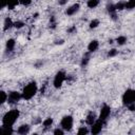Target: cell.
I'll return each mask as SVG.
<instances>
[{
  "mask_svg": "<svg viewBox=\"0 0 135 135\" xmlns=\"http://www.w3.org/2000/svg\"><path fill=\"white\" fill-rule=\"evenodd\" d=\"M32 1L33 0H20V4L24 5V6H27V5H30L32 3Z\"/></svg>",
  "mask_w": 135,
  "mask_h": 135,
  "instance_id": "31",
  "label": "cell"
},
{
  "mask_svg": "<svg viewBox=\"0 0 135 135\" xmlns=\"http://www.w3.org/2000/svg\"><path fill=\"white\" fill-rule=\"evenodd\" d=\"M30 132H31V126L27 124V123L19 126V127L17 128V130H16V133L19 134V135H26V134H28Z\"/></svg>",
  "mask_w": 135,
  "mask_h": 135,
  "instance_id": "12",
  "label": "cell"
},
{
  "mask_svg": "<svg viewBox=\"0 0 135 135\" xmlns=\"http://www.w3.org/2000/svg\"><path fill=\"white\" fill-rule=\"evenodd\" d=\"M19 117H20V111L18 109H12L2 116L1 123L2 126L5 127H14V124L17 122Z\"/></svg>",
  "mask_w": 135,
  "mask_h": 135,
  "instance_id": "1",
  "label": "cell"
},
{
  "mask_svg": "<svg viewBox=\"0 0 135 135\" xmlns=\"http://www.w3.org/2000/svg\"><path fill=\"white\" fill-rule=\"evenodd\" d=\"M76 32H77V27H76V25H72V26H70V27L68 28V33L71 34V35L76 34Z\"/></svg>",
  "mask_w": 135,
  "mask_h": 135,
  "instance_id": "30",
  "label": "cell"
},
{
  "mask_svg": "<svg viewBox=\"0 0 135 135\" xmlns=\"http://www.w3.org/2000/svg\"><path fill=\"white\" fill-rule=\"evenodd\" d=\"M115 7H116L117 12L122 11V9H126V1H119V2L115 3Z\"/></svg>",
  "mask_w": 135,
  "mask_h": 135,
  "instance_id": "25",
  "label": "cell"
},
{
  "mask_svg": "<svg viewBox=\"0 0 135 135\" xmlns=\"http://www.w3.org/2000/svg\"><path fill=\"white\" fill-rule=\"evenodd\" d=\"M12 27H14V21L12 20V18L6 17L4 19V21H3V31L6 32V31H8Z\"/></svg>",
  "mask_w": 135,
  "mask_h": 135,
  "instance_id": "15",
  "label": "cell"
},
{
  "mask_svg": "<svg viewBox=\"0 0 135 135\" xmlns=\"http://www.w3.org/2000/svg\"><path fill=\"white\" fill-rule=\"evenodd\" d=\"M15 47H16V40L13 39V38L7 39L6 42H5V50H6V52L7 53H12V52H14Z\"/></svg>",
  "mask_w": 135,
  "mask_h": 135,
  "instance_id": "13",
  "label": "cell"
},
{
  "mask_svg": "<svg viewBox=\"0 0 135 135\" xmlns=\"http://www.w3.org/2000/svg\"><path fill=\"white\" fill-rule=\"evenodd\" d=\"M20 4V0H7V9H14Z\"/></svg>",
  "mask_w": 135,
  "mask_h": 135,
  "instance_id": "19",
  "label": "cell"
},
{
  "mask_svg": "<svg viewBox=\"0 0 135 135\" xmlns=\"http://www.w3.org/2000/svg\"><path fill=\"white\" fill-rule=\"evenodd\" d=\"M1 133L5 134V135H12L15 131H14V127H5V126H1Z\"/></svg>",
  "mask_w": 135,
  "mask_h": 135,
  "instance_id": "18",
  "label": "cell"
},
{
  "mask_svg": "<svg viewBox=\"0 0 135 135\" xmlns=\"http://www.w3.org/2000/svg\"><path fill=\"white\" fill-rule=\"evenodd\" d=\"M135 8V0L126 1V9H134Z\"/></svg>",
  "mask_w": 135,
  "mask_h": 135,
  "instance_id": "26",
  "label": "cell"
},
{
  "mask_svg": "<svg viewBox=\"0 0 135 135\" xmlns=\"http://www.w3.org/2000/svg\"><path fill=\"white\" fill-rule=\"evenodd\" d=\"M21 99H22L21 92H18V91H9L8 92V97H7V103L8 104H11V105L17 104Z\"/></svg>",
  "mask_w": 135,
  "mask_h": 135,
  "instance_id": "6",
  "label": "cell"
},
{
  "mask_svg": "<svg viewBox=\"0 0 135 135\" xmlns=\"http://www.w3.org/2000/svg\"><path fill=\"white\" fill-rule=\"evenodd\" d=\"M90 129L89 127H80L77 131V134L78 135H86V134H90Z\"/></svg>",
  "mask_w": 135,
  "mask_h": 135,
  "instance_id": "24",
  "label": "cell"
},
{
  "mask_svg": "<svg viewBox=\"0 0 135 135\" xmlns=\"http://www.w3.org/2000/svg\"><path fill=\"white\" fill-rule=\"evenodd\" d=\"M104 124H105V122L98 118V119H97V120L90 127V132H91V134H93V135H97V134L101 133V131H102Z\"/></svg>",
  "mask_w": 135,
  "mask_h": 135,
  "instance_id": "8",
  "label": "cell"
},
{
  "mask_svg": "<svg viewBox=\"0 0 135 135\" xmlns=\"http://www.w3.org/2000/svg\"><path fill=\"white\" fill-rule=\"evenodd\" d=\"M7 97H8V93H6L5 91H1L0 92V103L3 104L5 102H7Z\"/></svg>",
  "mask_w": 135,
  "mask_h": 135,
  "instance_id": "23",
  "label": "cell"
},
{
  "mask_svg": "<svg viewBox=\"0 0 135 135\" xmlns=\"http://www.w3.org/2000/svg\"><path fill=\"white\" fill-rule=\"evenodd\" d=\"M79 9H80V4L79 3H74L65 9V15L66 16H74L79 12Z\"/></svg>",
  "mask_w": 135,
  "mask_h": 135,
  "instance_id": "10",
  "label": "cell"
},
{
  "mask_svg": "<svg viewBox=\"0 0 135 135\" xmlns=\"http://www.w3.org/2000/svg\"><path fill=\"white\" fill-rule=\"evenodd\" d=\"M97 119H98L97 114H96L94 111H90V112L86 114V116H85V123H86L89 127H91Z\"/></svg>",
  "mask_w": 135,
  "mask_h": 135,
  "instance_id": "11",
  "label": "cell"
},
{
  "mask_svg": "<svg viewBox=\"0 0 135 135\" xmlns=\"http://www.w3.org/2000/svg\"><path fill=\"white\" fill-rule=\"evenodd\" d=\"M91 54H92V53L86 52V53L83 55V57H82V59H81V62H80L81 66H85V65H88V63L90 62V59H91Z\"/></svg>",
  "mask_w": 135,
  "mask_h": 135,
  "instance_id": "17",
  "label": "cell"
},
{
  "mask_svg": "<svg viewBox=\"0 0 135 135\" xmlns=\"http://www.w3.org/2000/svg\"><path fill=\"white\" fill-rule=\"evenodd\" d=\"M69 0H58V4L59 5H65L68 3Z\"/></svg>",
  "mask_w": 135,
  "mask_h": 135,
  "instance_id": "33",
  "label": "cell"
},
{
  "mask_svg": "<svg viewBox=\"0 0 135 135\" xmlns=\"http://www.w3.org/2000/svg\"><path fill=\"white\" fill-rule=\"evenodd\" d=\"M24 25H25V23H24L23 21H21V20H18V21H15V22H14V27L17 28V30L22 28Z\"/></svg>",
  "mask_w": 135,
  "mask_h": 135,
  "instance_id": "28",
  "label": "cell"
},
{
  "mask_svg": "<svg viewBox=\"0 0 135 135\" xmlns=\"http://www.w3.org/2000/svg\"><path fill=\"white\" fill-rule=\"evenodd\" d=\"M99 24H100V20L99 19H92L91 21H90V23H89V28L90 30H95V28H97L98 26H99Z\"/></svg>",
  "mask_w": 135,
  "mask_h": 135,
  "instance_id": "21",
  "label": "cell"
},
{
  "mask_svg": "<svg viewBox=\"0 0 135 135\" xmlns=\"http://www.w3.org/2000/svg\"><path fill=\"white\" fill-rule=\"evenodd\" d=\"M111 112H112V109L109 104L107 103H103L100 108V111H99V115H98V118L101 119L102 121L107 122V120L109 119L110 115H111Z\"/></svg>",
  "mask_w": 135,
  "mask_h": 135,
  "instance_id": "7",
  "label": "cell"
},
{
  "mask_svg": "<svg viewBox=\"0 0 135 135\" xmlns=\"http://www.w3.org/2000/svg\"><path fill=\"white\" fill-rule=\"evenodd\" d=\"M100 3V0H88L86 1V6L89 8H96Z\"/></svg>",
  "mask_w": 135,
  "mask_h": 135,
  "instance_id": "22",
  "label": "cell"
},
{
  "mask_svg": "<svg viewBox=\"0 0 135 135\" xmlns=\"http://www.w3.org/2000/svg\"><path fill=\"white\" fill-rule=\"evenodd\" d=\"M117 54H118V51H117L116 49H111V50L108 52L107 56H108L109 58H113V57H115Z\"/></svg>",
  "mask_w": 135,
  "mask_h": 135,
  "instance_id": "29",
  "label": "cell"
},
{
  "mask_svg": "<svg viewBox=\"0 0 135 135\" xmlns=\"http://www.w3.org/2000/svg\"><path fill=\"white\" fill-rule=\"evenodd\" d=\"M127 41H128V38H127L126 36H123V35H120V36H118V37L115 39V42H116L119 46L124 45V44L127 43Z\"/></svg>",
  "mask_w": 135,
  "mask_h": 135,
  "instance_id": "20",
  "label": "cell"
},
{
  "mask_svg": "<svg viewBox=\"0 0 135 135\" xmlns=\"http://www.w3.org/2000/svg\"><path fill=\"white\" fill-rule=\"evenodd\" d=\"M63 43H64V40L63 39H57V40H55V44H57V45H61Z\"/></svg>",
  "mask_w": 135,
  "mask_h": 135,
  "instance_id": "32",
  "label": "cell"
},
{
  "mask_svg": "<svg viewBox=\"0 0 135 135\" xmlns=\"http://www.w3.org/2000/svg\"><path fill=\"white\" fill-rule=\"evenodd\" d=\"M60 127L65 131L70 132L74 127V117L72 115H64L60 120Z\"/></svg>",
  "mask_w": 135,
  "mask_h": 135,
  "instance_id": "5",
  "label": "cell"
},
{
  "mask_svg": "<svg viewBox=\"0 0 135 135\" xmlns=\"http://www.w3.org/2000/svg\"><path fill=\"white\" fill-rule=\"evenodd\" d=\"M53 122H54V119H53L52 117H46V118H44V119L41 121V124H42L43 128L49 129V128H51V127L53 126Z\"/></svg>",
  "mask_w": 135,
  "mask_h": 135,
  "instance_id": "16",
  "label": "cell"
},
{
  "mask_svg": "<svg viewBox=\"0 0 135 135\" xmlns=\"http://www.w3.org/2000/svg\"><path fill=\"white\" fill-rule=\"evenodd\" d=\"M107 11H108V13H109V15H110V17H111L112 20L116 21V20L118 19V14H117L118 12H117V9H116L114 3L108 4V5H107Z\"/></svg>",
  "mask_w": 135,
  "mask_h": 135,
  "instance_id": "9",
  "label": "cell"
},
{
  "mask_svg": "<svg viewBox=\"0 0 135 135\" xmlns=\"http://www.w3.org/2000/svg\"><path fill=\"white\" fill-rule=\"evenodd\" d=\"M121 101L126 108L135 104V89L132 88L127 89L121 96Z\"/></svg>",
  "mask_w": 135,
  "mask_h": 135,
  "instance_id": "3",
  "label": "cell"
},
{
  "mask_svg": "<svg viewBox=\"0 0 135 135\" xmlns=\"http://www.w3.org/2000/svg\"><path fill=\"white\" fill-rule=\"evenodd\" d=\"M64 133H65V131L61 127H57L56 129L53 130V134H55V135H63Z\"/></svg>",
  "mask_w": 135,
  "mask_h": 135,
  "instance_id": "27",
  "label": "cell"
},
{
  "mask_svg": "<svg viewBox=\"0 0 135 135\" xmlns=\"http://www.w3.org/2000/svg\"><path fill=\"white\" fill-rule=\"evenodd\" d=\"M66 80H68V75H66L65 71L59 70V71L55 74V76H54V79H53V86H54L55 89H60Z\"/></svg>",
  "mask_w": 135,
  "mask_h": 135,
  "instance_id": "4",
  "label": "cell"
},
{
  "mask_svg": "<svg viewBox=\"0 0 135 135\" xmlns=\"http://www.w3.org/2000/svg\"><path fill=\"white\" fill-rule=\"evenodd\" d=\"M37 93H38V84H37V82L36 81H31V82L26 83L23 86L22 91H21L22 99L25 100V101H28L32 98H34Z\"/></svg>",
  "mask_w": 135,
  "mask_h": 135,
  "instance_id": "2",
  "label": "cell"
},
{
  "mask_svg": "<svg viewBox=\"0 0 135 135\" xmlns=\"http://www.w3.org/2000/svg\"><path fill=\"white\" fill-rule=\"evenodd\" d=\"M98 49H99V41H98V40L94 39V40H91V41L89 42V44H88V52L94 53V52H96Z\"/></svg>",
  "mask_w": 135,
  "mask_h": 135,
  "instance_id": "14",
  "label": "cell"
}]
</instances>
